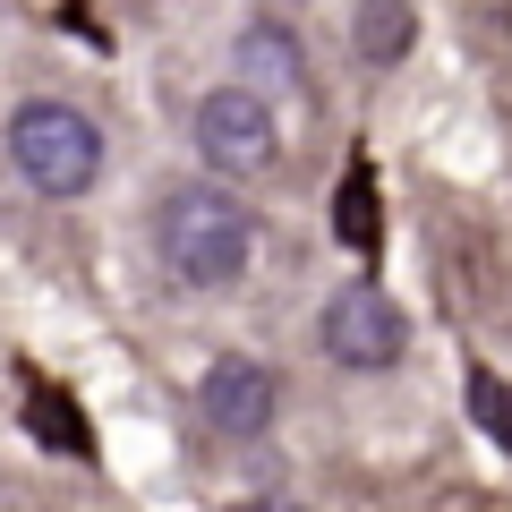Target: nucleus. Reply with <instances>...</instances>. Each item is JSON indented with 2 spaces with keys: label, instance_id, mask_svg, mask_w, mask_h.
I'll return each mask as SVG.
<instances>
[{
  "label": "nucleus",
  "instance_id": "7",
  "mask_svg": "<svg viewBox=\"0 0 512 512\" xmlns=\"http://www.w3.org/2000/svg\"><path fill=\"white\" fill-rule=\"evenodd\" d=\"M410 35H419L410 0H367V9H359V60H367V69H393V60L410 52Z\"/></svg>",
  "mask_w": 512,
  "mask_h": 512
},
{
  "label": "nucleus",
  "instance_id": "1",
  "mask_svg": "<svg viewBox=\"0 0 512 512\" xmlns=\"http://www.w3.org/2000/svg\"><path fill=\"white\" fill-rule=\"evenodd\" d=\"M154 248L188 291H231L256 256V231H248V205L222 197L214 180H180L154 214Z\"/></svg>",
  "mask_w": 512,
  "mask_h": 512
},
{
  "label": "nucleus",
  "instance_id": "4",
  "mask_svg": "<svg viewBox=\"0 0 512 512\" xmlns=\"http://www.w3.org/2000/svg\"><path fill=\"white\" fill-rule=\"evenodd\" d=\"M316 342H325L333 367H359V376H376V367H393V359L410 350V316L393 308L376 282H350V291L325 299V316H316Z\"/></svg>",
  "mask_w": 512,
  "mask_h": 512
},
{
  "label": "nucleus",
  "instance_id": "5",
  "mask_svg": "<svg viewBox=\"0 0 512 512\" xmlns=\"http://www.w3.org/2000/svg\"><path fill=\"white\" fill-rule=\"evenodd\" d=\"M197 402H205V419H214V436L248 444V436L274 427L282 384H274V367H265V359H214V367H205V384H197Z\"/></svg>",
  "mask_w": 512,
  "mask_h": 512
},
{
  "label": "nucleus",
  "instance_id": "9",
  "mask_svg": "<svg viewBox=\"0 0 512 512\" xmlns=\"http://www.w3.org/2000/svg\"><path fill=\"white\" fill-rule=\"evenodd\" d=\"M333 222H342V239H350V248H376V214H367V171H350L342 214H333Z\"/></svg>",
  "mask_w": 512,
  "mask_h": 512
},
{
  "label": "nucleus",
  "instance_id": "8",
  "mask_svg": "<svg viewBox=\"0 0 512 512\" xmlns=\"http://www.w3.org/2000/svg\"><path fill=\"white\" fill-rule=\"evenodd\" d=\"M26 436L52 444V453H77V461L94 453V436H86V419H77L69 393H35V402H26Z\"/></svg>",
  "mask_w": 512,
  "mask_h": 512
},
{
  "label": "nucleus",
  "instance_id": "2",
  "mask_svg": "<svg viewBox=\"0 0 512 512\" xmlns=\"http://www.w3.org/2000/svg\"><path fill=\"white\" fill-rule=\"evenodd\" d=\"M9 163L35 197H86L103 180V128L60 94H35L9 111Z\"/></svg>",
  "mask_w": 512,
  "mask_h": 512
},
{
  "label": "nucleus",
  "instance_id": "6",
  "mask_svg": "<svg viewBox=\"0 0 512 512\" xmlns=\"http://www.w3.org/2000/svg\"><path fill=\"white\" fill-rule=\"evenodd\" d=\"M239 60H248V86L265 94V103H282V94L308 86V60H299V35L274 18H248L239 26Z\"/></svg>",
  "mask_w": 512,
  "mask_h": 512
},
{
  "label": "nucleus",
  "instance_id": "3",
  "mask_svg": "<svg viewBox=\"0 0 512 512\" xmlns=\"http://www.w3.org/2000/svg\"><path fill=\"white\" fill-rule=\"evenodd\" d=\"M197 163L214 171V180H256V171H274L282 154V128H274V103L239 77V86H214L197 103Z\"/></svg>",
  "mask_w": 512,
  "mask_h": 512
},
{
  "label": "nucleus",
  "instance_id": "10",
  "mask_svg": "<svg viewBox=\"0 0 512 512\" xmlns=\"http://www.w3.org/2000/svg\"><path fill=\"white\" fill-rule=\"evenodd\" d=\"M470 393H478V419L495 427V444H504V453H512V393H504V384H495V376H470Z\"/></svg>",
  "mask_w": 512,
  "mask_h": 512
}]
</instances>
